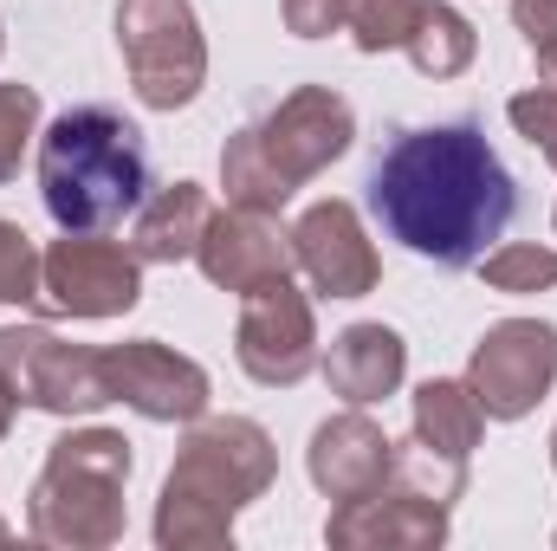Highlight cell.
Instances as JSON below:
<instances>
[{
    "label": "cell",
    "instance_id": "1",
    "mask_svg": "<svg viewBox=\"0 0 557 551\" xmlns=\"http://www.w3.org/2000/svg\"><path fill=\"white\" fill-rule=\"evenodd\" d=\"M519 195L480 124L403 131L370 169V215L434 267H473L512 221Z\"/></svg>",
    "mask_w": 557,
    "mask_h": 551
},
{
    "label": "cell",
    "instance_id": "2",
    "mask_svg": "<svg viewBox=\"0 0 557 551\" xmlns=\"http://www.w3.org/2000/svg\"><path fill=\"white\" fill-rule=\"evenodd\" d=\"M149 143L131 118L78 105L39 137V195L65 234H104L149 201Z\"/></svg>",
    "mask_w": 557,
    "mask_h": 551
},
{
    "label": "cell",
    "instance_id": "3",
    "mask_svg": "<svg viewBox=\"0 0 557 551\" xmlns=\"http://www.w3.org/2000/svg\"><path fill=\"white\" fill-rule=\"evenodd\" d=\"M357 137L350 105L331 85H298L278 111H267L260 124H247L240 137L221 149V182L234 208H260L278 215L318 169H331Z\"/></svg>",
    "mask_w": 557,
    "mask_h": 551
},
{
    "label": "cell",
    "instance_id": "4",
    "mask_svg": "<svg viewBox=\"0 0 557 551\" xmlns=\"http://www.w3.org/2000/svg\"><path fill=\"white\" fill-rule=\"evenodd\" d=\"M273 480V441L260 421H208L188 434L175 474L162 480V513H156V546H221L234 532V513L260 500Z\"/></svg>",
    "mask_w": 557,
    "mask_h": 551
},
{
    "label": "cell",
    "instance_id": "5",
    "mask_svg": "<svg viewBox=\"0 0 557 551\" xmlns=\"http://www.w3.org/2000/svg\"><path fill=\"white\" fill-rule=\"evenodd\" d=\"M124 480L131 441L111 428H78L52 441L46 474L33 487V539L46 546H111L124 539Z\"/></svg>",
    "mask_w": 557,
    "mask_h": 551
},
{
    "label": "cell",
    "instance_id": "6",
    "mask_svg": "<svg viewBox=\"0 0 557 551\" xmlns=\"http://www.w3.org/2000/svg\"><path fill=\"white\" fill-rule=\"evenodd\" d=\"M117 52L131 65V85L149 111L195 105L208 78V46L188 13V0H124L117 7Z\"/></svg>",
    "mask_w": 557,
    "mask_h": 551
},
{
    "label": "cell",
    "instance_id": "7",
    "mask_svg": "<svg viewBox=\"0 0 557 551\" xmlns=\"http://www.w3.org/2000/svg\"><path fill=\"white\" fill-rule=\"evenodd\" d=\"M143 298V260L117 241L98 234H65L39 260V311H72V318H117Z\"/></svg>",
    "mask_w": 557,
    "mask_h": 551
},
{
    "label": "cell",
    "instance_id": "8",
    "mask_svg": "<svg viewBox=\"0 0 557 551\" xmlns=\"http://www.w3.org/2000/svg\"><path fill=\"white\" fill-rule=\"evenodd\" d=\"M0 377L13 383L20 403L46 415H85L98 403H111V383H104V351H78V344H59L52 331H0Z\"/></svg>",
    "mask_w": 557,
    "mask_h": 551
},
{
    "label": "cell",
    "instance_id": "9",
    "mask_svg": "<svg viewBox=\"0 0 557 551\" xmlns=\"http://www.w3.org/2000/svg\"><path fill=\"white\" fill-rule=\"evenodd\" d=\"M552 377H557V331L539 325V318H506L480 338L467 390L493 421H512L552 390Z\"/></svg>",
    "mask_w": 557,
    "mask_h": 551
},
{
    "label": "cell",
    "instance_id": "10",
    "mask_svg": "<svg viewBox=\"0 0 557 551\" xmlns=\"http://www.w3.org/2000/svg\"><path fill=\"white\" fill-rule=\"evenodd\" d=\"M311 364H318V331L305 292H292V279L253 285L240 311V370L267 390H292L311 377Z\"/></svg>",
    "mask_w": 557,
    "mask_h": 551
},
{
    "label": "cell",
    "instance_id": "11",
    "mask_svg": "<svg viewBox=\"0 0 557 551\" xmlns=\"http://www.w3.org/2000/svg\"><path fill=\"white\" fill-rule=\"evenodd\" d=\"M104 383H111V403H131L149 421H195L208 409V370L195 357H175L156 338L104 351Z\"/></svg>",
    "mask_w": 557,
    "mask_h": 551
},
{
    "label": "cell",
    "instance_id": "12",
    "mask_svg": "<svg viewBox=\"0 0 557 551\" xmlns=\"http://www.w3.org/2000/svg\"><path fill=\"white\" fill-rule=\"evenodd\" d=\"M292 260L305 267V279L324 298H363L376 285V273H383L350 201H311L298 215V228H292Z\"/></svg>",
    "mask_w": 557,
    "mask_h": 551
},
{
    "label": "cell",
    "instance_id": "13",
    "mask_svg": "<svg viewBox=\"0 0 557 551\" xmlns=\"http://www.w3.org/2000/svg\"><path fill=\"white\" fill-rule=\"evenodd\" d=\"M195 260H201V273L214 279V285H227V292L247 298L253 285L292 273V234H278L273 215H260V208H234V215L208 221Z\"/></svg>",
    "mask_w": 557,
    "mask_h": 551
},
{
    "label": "cell",
    "instance_id": "14",
    "mask_svg": "<svg viewBox=\"0 0 557 551\" xmlns=\"http://www.w3.org/2000/svg\"><path fill=\"white\" fill-rule=\"evenodd\" d=\"M389 467H396V441L370 421L363 409L337 415L311 434V480L318 493H331L337 506L344 500H363L376 487H389Z\"/></svg>",
    "mask_w": 557,
    "mask_h": 551
},
{
    "label": "cell",
    "instance_id": "15",
    "mask_svg": "<svg viewBox=\"0 0 557 551\" xmlns=\"http://www.w3.org/2000/svg\"><path fill=\"white\" fill-rule=\"evenodd\" d=\"M447 539V506L421 493H363L331 513V546H441Z\"/></svg>",
    "mask_w": 557,
    "mask_h": 551
},
{
    "label": "cell",
    "instance_id": "16",
    "mask_svg": "<svg viewBox=\"0 0 557 551\" xmlns=\"http://www.w3.org/2000/svg\"><path fill=\"white\" fill-rule=\"evenodd\" d=\"M409 370V344L389 331V325H350L331 338V357H324V377L344 403H383Z\"/></svg>",
    "mask_w": 557,
    "mask_h": 551
},
{
    "label": "cell",
    "instance_id": "17",
    "mask_svg": "<svg viewBox=\"0 0 557 551\" xmlns=\"http://www.w3.org/2000/svg\"><path fill=\"white\" fill-rule=\"evenodd\" d=\"M214 208H208V188L195 182H175V188H156L137 208V260H195L201 234H208Z\"/></svg>",
    "mask_w": 557,
    "mask_h": 551
},
{
    "label": "cell",
    "instance_id": "18",
    "mask_svg": "<svg viewBox=\"0 0 557 551\" xmlns=\"http://www.w3.org/2000/svg\"><path fill=\"white\" fill-rule=\"evenodd\" d=\"M480 421L486 409L473 403V390L467 383H421L416 390V441H428L434 454H473V441H480Z\"/></svg>",
    "mask_w": 557,
    "mask_h": 551
},
{
    "label": "cell",
    "instance_id": "19",
    "mask_svg": "<svg viewBox=\"0 0 557 551\" xmlns=\"http://www.w3.org/2000/svg\"><path fill=\"white\" fill-rule=\"evenodd\" d=\"M473 26L454 13V7H441V0H428L416 20V33H409V59H416V72H428V78H454V72H467L473 65Z\"/></svg>",
    "mask_w": 557,
    "mask_h": 551
},
{
    "label": "cell",
    "instance_id": "20",
    "mask_svg": "<svg viewBox=\"0 0 557 551\" xmlns=\"http://www.w3.org/2000/svg\"><path fill=\"white\" fill-rule=\"evenodd\" d=\"M421 7H428V0H363V7L350 13V33H357L363 52H396V46H409Z\"/></svg>",
    "mask_w": 557,
    "mask_h": 551
},
{
    "label": "cell",
    "instance_id": "21",
    "mask_svg": "<svg viewBox=\"0 0 557 551\" xmlns=\"http://www.w3.org/2000/svg\"><path fill=\"white\" fill-rule=\"evenodd\" d=\"M480 273L493 292H539V285H557V254L552 247H499V254H480Z\"/></svg>",
    "mask_w": 557,
    "mask_h": 551
},
{
    "label": "cell",
    "instance_id": "22",
    "mask_svg": "<svg viewBox=\"0 0 557 551\" xmlns=\"http://www.w3.org/2000/svg\"><path fill=\"white\" fill-rule=\"evenodd\" d=\"M0 305H39V254L13 221H0Z\"/></svg>",
    "mask_w": 557,
    "mask_h": 551
},
{
    "label": "cell",
    "instance_id": "23",
    "mask_svg": "<svg viewBox=\"0 0 557 551\" xmlns=\"http://www.w3.org/2000/svg\"><path fill=\"white\" fill-rule=\"evenodd\" d=\"M33 124H39V98H33V85H0V182L20 175V156H26Z\"/></svg>",
    "mask_w": 557,
    "mask_h": 551
},
{
    "label": "cell",
    "instance_id": "24",
    "mask_svg": "<svg viewBox=\"0 0 557 551\" xmlns=\"http://www.w3.org/2000/svg\"><path fill=\"white\" fill-rule=\"evenodd\" d=\"M512 124H519V137L532 143L545 162L557 169V85H539V91H519L512 105Z\"/></svg>",
    "mask_w": 557,
    "mask_h": 551
},
{
    "label": "cell",
    "instance_id": "25",
    "mask_svg": "<svg viewBox=\"0 0 557 551\" xmlns=\"http://www.w3.org/2000/svg\"><path fill=\"white\" fill-rule=\"evenodd\" d=\"M512 20H519L532 59L545 65V78L557 85V0H512Z\"/></svg>",
    "mask_w": 557,
    "mask_h": 551
},
{
    "label": "cell",
    "instance_id": "26",
    "mask_svg": "<svg viewBox=\"0 0 557 551\" xmlns=\"http://www.w3.org/2000/svg\"><path fill=\"white\" fill-rule=\"evenodd\" d=\"M357 7L363 0H285V26L298 39H324V33H344Z\"/></svg>",
    "mask_w": 557,
    "mask_h": 551
},
{
    "label": "cell",
    "instance_id": "27",
    "mask_svg": "<svg viewBox=\"0 0 557 551\" xmlns=\"http://www.w3.org/2000/svg\"><path fill=\"white\" fill-rule=\"evenodd\" d=\"M13 409H20V396H13V383H7V377H0V434H7V428H13Z\"/></svg>",
    "mask_w": 557,
    "mask_h": 551
},
{
    "label": "cell",
    "instance_id": "28",
    "mask_svg": "<svg viewBox=\"0 0 557 551\" xmlns=\"http://www.w3.org/2000/svg\"><path fill=\"white\" fill-rule=\"evenodd\" d=\"M552 467H557V434H552Z\"/></svg>",
    "mask_w": 557,
    "mask_h": 551
}]
</instances>
